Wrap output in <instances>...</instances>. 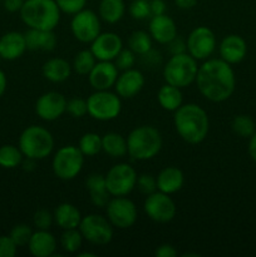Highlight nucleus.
<instances>
[{"instance_id":"f257e3e1","label":"nucleus","mask_w":256,"mask_h":257,"mask_svg":"<svg viewBox=\"0 0 256 257\" xmlns=\"http://www.w3.org/2000/svg\"><path fill=\"white\" fill-rule=\"evenodd\" d=\"M195 83L205 99L212 103L225 102L235 92V72L221 58H208L198 65Z\"/></svg>"},{"instance_id":"f03ea898","label":"nucleus","mask_w":256,"mask_h":257,"mask_svg":"<svg viewBox=\"0 0 256 257\" xmlns=\"http://www.w3.org/2000/svg\"><path fill=\"white\" fill-rule=\"evenodd\" d=\"M173 125L178 137L188 145H200L210 131L208 114L196 103L182 104L173 114Z\"/></svg>"},{"instance_id":"7ed1b4c3","label":"nucleus","mask_w":256,"mask_h":257,"mask_svg":"<svg viewBox=\"0 0 256 257\" xmlns=\"http://www.w3.org/2000/svg\"><path fill=\"white\" fill-rule=\"evenodd\" d=\"M162 146V135L155 125H138L127 137V155L135 161H150L161 152Z\"/></svg>"},{"instance_id":"20e7f679","label":"nucleus","mask_w":256,"mask_h":257,"mask_svg":"<svg viewBox=\"0 0 256 257\" xmlns=\"http://www.w3.org/2000/svg\"><path fill=\"white\" fill-rule=\"evenodd\" d=\"M19 14L28 28L54 30L60 23L62 12L55 0H25Z\"/></svg>"},{"instance_id":"39448f33","label":"nucleus","mask_w":256,"mask_h":257,"mask_svg":"<svg viewBox=\"0 0 256 257\" xmlns=\"http://www.w3.org/2000/svg\"><path fill=\"white\" fill-rule=\"evenodd\" d=\"M18 146L24 157L40 161L52 155L54 150V137L50 131L43 125L33 124L20 133Z\"/></svg>"},{"instance_id":"423d86ee","label":"nucleus","mask_w":256,"mask_h":257,"mask_svg":"<svg viewBox=\"0 0 256 257\" xmlns=\"http://www.w3.org/2000/svg\"><path fill=\"white\" fill-rule=\"evenodd\" d=\"M198 72V63L188 53L175 54L163 67V79L177 88H186L195 83Z\"/></svg>"},{"instance_id":"0eeeda50","label":"nucleus","mask_w":256,"mask_h":257,"mask_svg":"<svg viewBox=\"0 0 256 257\" xmlns=\"http://www.w3.org/2000/svg\"><path fill=\"white\" fill-rule=\"evenodd\" d=\"M84 158V155L80 152L78 146H63L53 156V173L62 181L74 180L82 172Z\"/></svg>"},{"instance_id":"6e6552de","label":"nucleus","mask_w":256,"mask_h":257,"mask_svg":"<svg viewBox=\"0 0 256 257\" xmlns=\"http://www.w3.org/2000/svg\"><path fill=\"white\" fill-rule=\"evenodd\" d=\"M88 114L99 122L113 120L122 112V98L115 92L94 90L87 98Z\"/></svg>"},{"instance_id":"1a4fd4ad","label":"nucleus","mask_w":256,"mask_h":257,"mask_svg":"<svg viewBox=\"0 0 256 257\" xmlns=\"http://www.w3.org/2000/svg\"><path fill=\"white\" fill-rule=\"evenodd\" d=\"M107 190L112 197L128 196L137 185L138 175L128 163H117L112 166L104 175Z\"/></svg>"},{"instance_id":"9d476101","label":"nucleus","mask_w":256,"mask_h":257,"mask_svg":"<svg viewBox=\"0 0 256 257\" xmlns=\"http://www.w3.org/2000/svg\"><path fill=\"white\" fill-rule=\"evenodd\" d=\"M79 231L87 242L94 246H104L112 241L113 226L107 217L98 213H89L83 216Z\"/></svg>"},{"instance_id":"9b49d317","label":"nucleus","mask_w":256,"mask_h":257,"mask_svg":"<svg viewBox=\"0 0 256 257\" xmlns=\"http://www.w3.org/2000/svg\"><path fill=\"white\" fill-rule=\"evenodd\" d=\"M107 218L113 227L127 230L132 227L138 218V210L136 203L127 196L112 197L105 206Z\"/></svg>"},{"instance_id":"f8f14e48","label":"nucleus","mask_w":256,"mask_h":257,"mask_svg":"<svg viewBox=\"0 0 256 257\" xmlns=\"http://www.w3.org/2000/svg\"><path fill=\"white\" fill-rule=\"evenodd\" d=\"M70 32L78 42L90 44L102 32L99 15L85 8L75 13L70 20Z\"/></svg>"},{"instance_id":"ddd939ff","label":"nucleus","mask_w":256,"mask_h":257,"mask_svg":"<svg viewBox=\"0 0 256 257\" xmlns=\"http://www.w3.org/2000/svg\"><path fill=\"white\" fill-rule=\"evenodd\" d=\"M143 211H145L146 216L153 222L168 223L175 218L177 207L170 195L161 192V191H156V192L146 196Z\"/></svg>"},{"instance_id":"4468645a","label":"nucleus","mask_w":256,"mask_h":257,"mask_svg":"<svg viewBox=\"0 0 256 257\" xmlns=\"http://www.w3.org/2000/svg\"><path fill=\"white\" fill-rule=\"evenodd\" d=\"M187 45V53L196 60H206L213 54L217 47V40L216 35L208 27L195 28L191 30L186 39Z\"/></svg>"},{"instance_id":"2eb2a0df","label":"nucleus","mask_w":256,"mask_h":257,"mask_svg":"<svg viewBox=\"0 0 256 257\" xmlns=\"http://www.w3.org/2000/svg\"><path fill=\"white\" fill-rule=\"evenodd\" d=\"M67 98L59 92H47L40 95L35 103V113L45 122L57 120L67 112Z\"/></svg>"},{"instance_id":"dca6fc26","label":"nucleus","mask_w":256,"mask_h":257,"mask_svg":"<svg viewBox=\"0 0 256 257\" xmlns=\"http://www.w3.org/2000/svg\"><path fill=\"white\" fill-rule=\"evenodd\" d=\"M89 49L97 60L113 62L123 49V40L117 33L100 32V34L90 43Z\"/></svg>"},{"instance_id":"f3484780","label":"nucleus","mask_w":256,"mask_h":257,"mask_svg":"<svg viewBox=\"0 0 256 257\" xmlns=\"http://www.w3.org/2000/svg\"><path fill=\"white\" fill-rule=\"evenodd\" d=\"M118 75L119 70L114 63L98 60L88 74V82L94 90H108L114 87Z\"/></svg>"},{"instance_id":"a211bd4d","label":"nucleus","mask_w":256,"mask_h":257,"mask_svg":"<svg viewBox=\"0 0 256 257\" xmlns=\"http://www.w3.org/2000/svg\"><path fill=\"white\" fill-rule=\"evenodd\" d=\"M145 75L141 70L136 68H131L128 70H123L118 75L114 84V92L122 99H131L136 97L145 87Z\"/></svg>"},{"instance_id":"6ab92c4d","label":"nucleus","mask_w":256,"mask_h":257,"mask_svg":"<svg viewBox=\"0 0 256 257\" xmlns=\"http://www.w3.org/2000/svg\"><path fill=\"white\" fill-rule=\"evenodd\" d=\"M220 58L228 64H238L247 54V44L245 39L237 34H228L218 45Z\"/></svg>"},{"instance_id":"aec40b11","label":"nucleus","mask_w":256,"mask_h":257,"mask_svg":"<svg viewBox=\"0 0 256 257\" xmlns=\"http://www.w3.org/2000/svg\"><path fill=\"white\" fill-rule=\"evenodd\" d=\"M148 33L158 44L167 45L173 38L177 37V25L167 14L153 15L150 19Z\"/></svg>"},{"instance_id":"412c9836","label":"nucleus","mask_w":256,"mask_h":257,"mask_svg":"<svg viewBox=\"0 0 256 257\" xmlns=\"http://www.w3.org/2000/svg\"><path fill=\"white\" fill-rule=\"evenodd\" d=\"M57 246V238L49 230H37L28 242V250L35 257H53Z\"/></svg>"},{"instance_id":"4be33fe9","label":"nucleus","mask_w":256,"mask_h":257,"mask_svg":"<svg viewBox=\"0 0 256 257\" xmlns=\"http://www.w3.org/2000/svg\"><path fill=\"white\" fill-rule=\"evenodd\" d=\"M27 50L23 33L8 32L0 37V57L3 60L13 62L19 59Z\"/></svg>"},{"instance_id":"5701e85b","label":"nucleus","mask_w":256,"mask_h":257,"mask_svg":"<svg viewBox=\"0 0 256 257\" xmlns=\"http://www.w3.org/2000/svg\"><path fill=\"white\" fill-rule=\"evenodd\" d=\"M24 38L27 49L33 52H53L58 44V38L54 30H38L28 28L24 33Z\"/></svg>"},{"instance_id":"b1692460","label":"nucleus","mask_w":256,"mask_h":257,"mask_svg":"<svg viewBox=\"0 0 256 257\" xmlns=\"http://www.w3.org/2000/svg\"><path fill=\"white\" fill-rule=\"evenodd\" d=\"M156 181H157V191L171 196L183 187L185 176L178 167L167 166L158 172Z\"/></svg>"},{"instance_id":"393cba45","label":"nucleus","mask_w":256,"mask_h":257,"mask_svg":"<svg viewBox=\"0 0 256 257\" xmlns=\"http://www.w3.org/2000/svg\"><path fill=\"white\" fill-rule=\"evenodd\" d=\"M85 188L89 192L90 202L99 208H105L112 196L109 195L105 185V177L100 173H90L85 178Z\"/></svg>"},{"instance_id":"a878e982","label":"nucleus","mask_w":256,"mask_h":257,"mask_svg":"<svg viewBox=\"0 0 256 257\" xmlns=\"http://www.w3.org/2000/svg\"><path fill=\"white\" fill-rule=\"evenodd\" d=\"M72 70V64L64 58H52L43 64L42 74L49 82L63 83L69 79Z\"/></svg>"},{"instance_id":"bb28decb","label":"nucleus","mask_w":256,"mask_h":257,"mask_svg":"<svg viewBox=\"0 0 256 257\" xmlns=\"http://www.w3.org/2000/svg\"><path fill=\"white\" fill-rule=\"evenodd\" d=\"M54 223L62 230H70V228H78L82 221V213L69 202H63L55 207L54 212Z\"/></svg>"},{"instance_id":"cd10ccee","label":"nucleus","mask_w":256,"mask_h":257,"mask_svg":"<svg viewBox=\"0 0 256 257\" xmlns=\"http://www.w3.org/2000/svg\"><path fill=\"white\" fill-rule=\"evenodd\" d=\"M157 102L167 112H175L183 104V95L181 88L166 83L158 90Z\"/></svg>"},{"instance_id":"c85d7f7f","label":"nucleus","mask_w":256,"mask_h":257,"mask_svg":"<svg viewBox=\"0 0 256 257\" xmlns=\"http://www.w3.org/2000/svg\"><path fill=\"white\" fill-rule=\"evenodd\" d=\"M125 14L124 0H100L98 5V15L100 20L108 24L120 22Z\"/></svg>"},{"instance_id":"c756f323","label":"nucleus","mask_w":256,"mask_h":257,"mask_svg":"<svg viewBox=\"0 0 256 257\" xmlns=\"http://www.w3.org/2000/svg\"><path fill=\"white\" fill-rule=\"evenodd\" d=\"M102 151L112 158L127 155V138L117 132H108L102 136Z\"/></svg>"},{"instance_id":"7c9ffc66","label":"nucleus","mask_w":256,"mask_h":257,"mask_svg":"<svg viewBox=\"0 0 256 257\" xmlns=\"http://www.w3.org/2000/svg\"><path fill=\"white\" fill-rule=\"evenodd\" d=\"M152 37L150 33L145 30H135L131 33L127 40V48H130L137 55H142L152 49Z\"/></svg>"},{"instance_id":"2f4dec72","label":"nucleus","mask_w":256,"mask_h":257,"mask_svg":"<svg viewBox=\"0 0 256 257\" xmlns=\"http://www.w3.org/2000/svg\"><path fill=\"white\" fill-rule=\"evenodd\" d=\"M24 155L19 146L4 145L0 147V167L5 170H13L22 165Z\"/></svg>"},{"instance_id":"473e14b6","label":"nucleus","mask_w":256,"mask_h":257,"mask_svg":"<svg viewBox=\"0 0 256 257\" xmlns=\"http://www.w3.org/2000/svg\"><path fill=\"white\" fill-rule=\"evenodd\" d=\"M78 148L84 157H93L102 151V136L94 132H88L80 137Z\"/></svg>"},{"instance_id":"72a5a7b5","label":"nucleus","mask_w":256,"mask_h":257,"mask_svg":"<svg viewBox=\"0 0 256 257\" xmlns=\"http://www.w3.org/2000/svg\"><path fill=\"white\" fill-rule=\"evenodd\" d=\"M97 62L98 60L95 59L90 49H83L75 54L72 63V68L77 74L88 75Z\"/></svg>"},{"instance_id":"f704fd0d","label":"nucleus","mask_w":256,"mask_h":257,"mask_svg":"<svg viewBox=\"0 0 256 257\" xmlns=\"http://www.w3.org/2000/svg\"><path fill=\"white\" fill-rule=\"evenodd\" d=\"M83 241L84 238H83L79 228H70V230H63L59 242L65 252L77 253L82 248Z\"/></svg>"},{"instance_id":"c9c22d12","label":"nucleus","mask_w":256,"mask_h":257,"mask_svg":"<svg viewBox=\"0 0 256 257\" xmlns=\"http://www.w3.org/2000/svg\"><path fill=\"white\" fill-rule=\"evenodd\" d=\"M231 128L240 137L250 138L255 133L256 124L248 114H238L232 119Z\"/></svg>"},{"instance_id":"e433bc0d","label":"nucleus","mask_w":256,"mask_h":257,"mask_svg":"<svg viewBox=\"0 0 256 257\" xmlns=\"http://www.w3.org/2000/svg\"><path fill=\"white\" fill-rule=\"evenodd\" d=\"M33 235V230L29 225L27 223H18L14 227L10 230V238L13 242L18 246V247H23V246H28L30 237Z\"/></svg>"},{"instance_id":"4c0bfd02","label":"nucleus","mask_w":256,"mask_h":257,"mask_svg":"<svg viewBox=\"0 0 256 257\" xmlns=\"http://www.w3.org/2000/svg\"><path fill=\"white\" fill-rule=\"evenodd\" d=\"M130 15L135 20H145L151 18L150 0H133L128 7Z\"/></svg>"},{"instance_id":"58836bf2","label":"nucleus","mask_w":256,"mask_h":257,"mask_svg":"<svg viewBox=\"0 0 256 257\" xmlns=\"http://www.w3.org/2000/svg\"><path fill=\"white\" fill-rule=\"evenodd\" d=\"M136 60H137V54H135L130 48H123L119 54L113 60V63L119 72H123V70H128L135 67Z\"/></svg>"},{"instance_id":"ea45409f","label":"nucleus","mask_w":256,"mask_h":257,"mask_svg":"<svg viewBox=\"0 0 256 257\" xmlns=\"http://www.w3.org/2000/svg\"><path fill=\"white\" fill-rule=\"evenodd\" d=\"M54 223V216L45 208H39L33 215V225L37 230H49Z\"/></svg>"},{"instance_id":"a19ab883","label":"nucleus","mask_w":256,"mask_h":257,"mask_svg":"<svg viewBox=\"0 0 256 257\" xmlns=\"http://www.w3.org/2000/svg\"><path fill=\"white\" fill-rule=\"evenodd\" d=\"M74 118H82L85 114H88V105L87 99L82 98H72L67 102V112Z\"/></svg>"},{"instance_id":"79ce46f5","label":"nucleus","mask_w":256,"mask_h":257,"mask_svg":"<svg viewBox=\"0 0 256 257\" xmlns=\"http://www.w3.org/2000/svg\"><path fill=\"white\" fill-rule=\"evenodd\" d=\"M136 187L140 190L141 193L148 196L157 191V181H156L155 176L148 175V173H142V175L138 176Z\"/></svg>"},{"instance_id":"37998d69","label":"nucleus","mask_w":256,"mask_h":257,"mask_svg":"<svg viewBox=\"0 0 256 257\" xmlns=\"http://www.w3.org/2000/svg\"><path fill=\"white\" fill-rule=\"evenodd\" d=\"M55 3L59 7L60 12L69 15H74L75 13L84 9L87 5V0H55Z\"/></svg>"},{"instance_id":"c03bdc74","label":"nucleus","mask_w":256,"mask_h":257,"mask_svg":"<svg viewBox=\"0 0 256 257\" xmlns=\"http://www.w3.org/2000/svg\"><path fill=\"white\" fill-rule=\"evenodd\" d=\"M18 246L13 242L10 236H0V257H14L17 255Z\"/></svg>"},{"instance_id":"a18cd8bd","label":"nucleus","mask_w":256,"mask_h":257,"mask_svg":"<svg viewBox=\"0 0 256 257\" xmlns=\"http://www.w3.org/2000/svg\"><path fill=\"white\" fill-rule=\"evenodd\" d=\"M140 57L142 58V63L147 68L157 67V65H160L161 62H162V55H161V53L157 52V50H155L153 48L148 50L147 53H145V54L140 55Z\"/></svg>"},{"instance_id":"49530a36","label":"nucleus","mask_w":256,"mask_h":257,"mask_svg":"<svg viewBox=\"0 0 256 257\" xmlns=\"http://www.w3.org/2000/svg\"><path fill=\"white\" fill-rule=\"evenodd\" d=\"M168 50L171 54H182V53H187V45H186V40L182 39L180 35L173 38L170 43H168Z\"/></svg>"},{"instance_id":"de8ad7c7","label":"nucleus","mask_w":256,"mask_h":257,"mask_svg":"<svg viewBox=\"0 0 256 257\" xmlns=\"http://www.w3.org/2000/svg\"><path fill=\"white\" fill-rule=\"evenodd\" d=\"M155 256L157 257H176L177 256V250L170 243H163L160 245L155 251Z\"/></svg>"},{"instance_id":"09e8293b","label":"nucleus","mask_w":256,"mask_h":257,"mask_svg":"<svg viewBox=\"0 0 256 257\" xmlns=\"http://www.w3.org/2000/svg\"><path fill=\"white\" fill-rule=\"evenodd\" d=\"M150 7L151 17L166 14V10H167V5H166L165 0H150Z\"/></svg>"},{"instance_id":"8fccbe9b","label":"nucleus","mask_w":256,"mask_h":257,"mask_svg":"<svg viewBox=\"0 0 256 257\" xmlns=\"http://www.w3.org/2000/svg\"><path fill=\"white\" fill-rule=\"evenodd\" d=\"M25 0H3L4 9L8 13H19Z\"/></svg>"},{"instance_id":"3c124183","label":"nucleus","mask_w":256,"mask_h":257,"mask_svg":"<svg viewBox=\"0 0 256 257\" xmlns=\"http://www.w3.org/2000/svg\"><path fill=\"white\" fill-rule=\"evenodd\" d=\"M197 0H175V5L181 10H191L196 7Z\"/></svg>"},{"instance_id":"603ef678","label":"nucleus","mask_w":256,"mask_h":257,"mask_svg":"<svg viewBox=\"0 0 256 257\" xmlns=\"http://www.w3.org/2000/svg\"><path fill=\"white\" fill-rule=\"evenodd\" d=\"M247 152H248V156L251 157V160L256 162V131L255 133L250 137V141H248Z\"/></svg>"},{"instance_id":"864d4df0","label":"nucleus","mask_w":256,"mask_h":257,"mask_svg":"<svg viewBox=\"0 0 256 257\" xmlns=\"http://www.w3.org/2000/svg\"><path fill=\"white\" fill-rule=\"evenodd\" d=\"M35 165H37V161L33 160V158H28V157H24V160H23L22 162V168L24 171H27V172H32V171L35 170Z\"/></svg>"},{"instance_id":"5fc2aeb1","label":"nucleus","mask_w":256,"mask_h":257,"mask_svg":"<svg viewBox=\"0 0 256 257\" xmlns=\"http://www.w3.org/2000/svg\"><path fill=\"white\" fill-rule=\"evenodd\" d=\"M7 87H8L7 74L4 73V70L0 69V98L4 95L5 90H7Z\"/></svg>"},{"instance_id":"6e6d98bb","label":"nucleus","mask_w":256,"mask_h":257,"mask_svg":"<svg viewBox=\"0 0 256 257\" xmlns=\"http://www.w3.org/2000/svg\"><path fill=\"white\" fill-rule=\"evenodd\" d=\"M77 253L79 257H95L97 256L95 253H93V252H79V251H78Z\"/></svg>"},{"instance_id":"4d7b16f0","label":"nucleus","mask_w":256,"mask_h":257,"mask_svg":"<svg viewBox=\"0 0 256 257\" xmlns=\"http://www.w3.org/2000/svg\"><path fill=\"white\" fill-rule=\"evenodd\" d=\"M191 256H193V257H200V253H192V252H186V253H183V255H182V257H191Z\"/></svg>"},{"instance_id":"13d9d810","label":"nucleus","mask_w":256,"mask_h":257,"mask_svg":"<svg viewBox=\"0 0 256 257\" xmlns=\"http://www.w3.org/2000/svg\"><path fill=\"white\" fill-rule=\"evenodd\" d=\"M2 60H3V59H2V57H0V62H2Z\"/></svg>"},{"instance_id":"bf43d9fd","label":"nucleus","mask_w":256,"mask_h":257,"mask_svg":"<svg viewBox=\"0 0 256 257\" xmlns=\"http://www.w3.org/2000/svg\"><path fill=\"white\" fill-rule=\"evenodd\" d=\"M255 2H256V0H255Z\"/></svg>"}]
</instances>
